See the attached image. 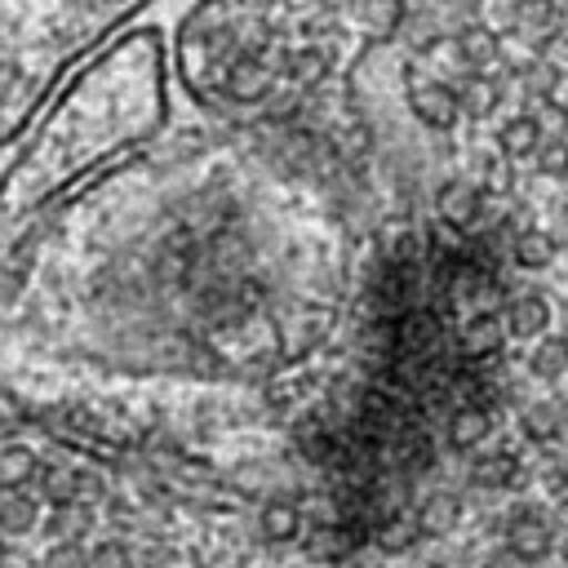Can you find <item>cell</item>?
I'll use <instances>...</instances> for the list:
<instances>
[{"label":"cell","instance_id":"cell-1","mask_svg":"<svg viewBox=\"0 0 568 568\" xmlns=\"http://www.w3.org/2000/svg\"><path fill=\"white\" fill-rule=\"evenodd\" d=\"M404 98H408L413 120L426 124V129H435V133H448V129H457V120H462V98H457V89L444 84V80H430V75H422V71H408V75H404Z\"/></svg>","mask_w":568,"mask_h":568},{"label":"cell","instance_id":"cell-2","mask_svg":"<svg viewBox=\"0 0 568 568\" xmlns=\"http://www.w3.org/2000/svg\"><path fill=\"white\" fill-rule=\"evenodd\" d=\"M506 546L510 555L519 559H546L555 550V528H550V515L541 506H515L506 515Z\"/></svg>","mask_w":568,"mask_h":568},{"label":"cell","instance_id":"cell-3","mask_svg":"<svg viewBox=\"0 0 568 568\" xmlns=\"http://www.w3.org/2000/svg\"><path fill=\"white\" fill-rule=\"evenodd\" d=\"M40 493H44L49 506H58V501H98V497H106V479L89 466H49L40 475Z\"/></svg>","mask_w":568,"mask_h":568},{"label":"cell","instance_id":"cell-4","mask_svg":"<svg viewBox=\"0 0 568 568\" xmlns=\"http://www.w3.org/2000/svg\"><path fill=\"white\" fill-rule=\"evenodd\" d=\"M435 213L444 226L453 231H470L484 213V186L470 182V178H448L439 191H435Z\"/></svg>","mask_w":568,"mask_h":568},{"label":"cell","instance_id":"cell-5","mask_svg":"<svg viewBox=\"0 0 568 568\" xmlns=\"http://www.w3.org/2000/svg\"><path fill=\"white\" fill-rule=\"evenodd\" d=\"M506 315L497 320L493 311H475L466 324H462V333H457V351L466 355V359H488V355H501V342H506Z\"/></svg>","mask_w":568,"mask_h":568},{"label":"cell","instance_id":"cell-6","mask_svg":"<svg viewBox=\"0 0 568 568\" xmlns=\"http://www.w3.org/2000/svg\"><path fill=\"white\" fill-rule=\"evenodd\" d=\"M550 302H546V293H519V297H510V306H506V328H510V337L515 342H537V337H546L550 333Z\"/></svg>","mask_w":568,"mask_h":568},{"label":"cell","instance_id":"cell-7","mask_svg":"<svg viewBox=\"0 0 568 568\" xmlns=\"http://www.w3.org/2000/svg\"><path fill=\"white\" fill-rule=\"evenodd\" d=\"M275 75H280V71H271L257 53H240V58L231 62V71H226V93H231L235 102H257V98H266V93L275 89Z\"/></svg>","mask_w":568,"mask_h":568},{"label":"cell","instance_id":"cell-8","mask_svg":"<svg viewBox=\"0 0 568 568\" xmlns=\"http://www.w3.org/2000/svg\"><path fill=\"white\" fill-rule=\"evenodd\" d=\"M541 138H546V129L537 124V115L532 111H519V115L501 120V129H497V155L501 160H532L537 146H541Z\"/></svg>","mask_w":568,"mask_h":568},{"label":"cell","instance_id":"cell-9","mask_svg":"<svg viewBox=\"0 0 568 568\" xmlns=\"http://www.w3.org/2000/svg\"><path fill=\"white\" fill-rule=\"evenodd\" d=\"M453 49H457V58H462L466 67H488V62H497V53H501V36H497V27H488V22H462L457 36H453Z\"/></svg>","mask_w":568,"mask_h":568},{"label":"cell","instance_id":"cell-10","mask_svg":"<svg viewBox=\"0 0 568 568\" xmlns=\"http://www.w3.org/2000/svg\"><path fill=\"white\" fill-rule=\"evenodd\" d=\"M93 532V510L89 501H58L44 515V537L49 541H84Z\"/></svg>","mask_w":568,"mask_h":568},{"label":"cell","instance_id":"cell-11","mask_svg":"<svg viewBox=\"0 0 568 568\" xmlns=\"http://www.w3.org/2000/svg\"><path fill=\"white\" fill-rule=\"evenodd\" d=\"M488 430H493V417H488L484 404H462V408H453V417H448V444H453L457 453L479 448V444L488 439Z\"/></svg>","mask_w":568,"mask_h":568},{"label":"cell","instance_id":"cell-12","mask_svg":"<svg viewBox=\"0 0 568 568\" xmlns=\"http://www.w3.org/2000/svg\"><path fill=\"white\" fill-rule=\"evenodd\" d=\"M457 98H462V115H470V120H488V115L501 106V84L475 67V71L457 84Z\"/></svg>","mask_w":568,"mask_h":568},{"label":"cell","instance_id":"cell-13","mask_svg":"<svg viewBox=\"0 0 568 568\" xmlns=\"http://www.w3.org/2000/svg\"><path fill=\"white\" fill-rule=\"evenodd\" d=\"M257 532L266 541H297L302 537V510L293 501H284V497H271V501H262Z\"/></svg>","mask_w":568,"mask_h":568},{"label":"cell","instance_id":"cell-14","mask_svg":"<svg viewBox=\"0 0 568 568\" xmlns=\"http://www.w3.org/2000/svg\"><path fill=\"white\" fill-rule=\"evenodd\" d=\"M528 373L537 382H559L568 373V337H555V333L537 337V346L528 355Z\"/></svg>","mask_w":568,"mask_h":568},{"label":"cell","instance_id":"cell-15","mask_svg":"<svg viewBox=\"0 0 568 568\" xmlns=\"http://www.w3.org/2000/svg\"><path fill=\"white\" fill-rule=\"evenodd\" d=\"M404 18H408V0H359V22L377 40L395 36L404 27Z\"/></svg>","mask_w":568,"mask_h":568},{"label":"cell","instance_id":"cell-16","mask_svg":"<svg viewBox=\"0 0 568 568\" xmlns=\"http://www.w3.org/2000/svg\"><path fill=\"white\" fill-rule=\"evenodd\" d=\"M36 519H40L36 501L22 497V488H4V497H0V532L4 537H27V532H36Z\"/></svg>","mask_w":568,"mask_h":568},{"label":"cell","instance_id":"cell-17","mask_svg":"<svg viewBox=\"0 0 568 568\" xmlns=\"http://www.w3.org/2000/svg\"><path fill=\"white\" fill-rule=\"evenodd\" d=\"M510 253H515V262H519L524 271H541V266H550V262H555V235H550V231H541V226L519 231V235H515V244H510Z\"/></svg>","mask_w":568,"mask_h":568},{"label":"cell","instance_id":"cell-18","mask_svg":"<svg viewBox=\"0 0 568 568\" xmlns=\"http://www.w3.org/2000/svg\"><path fill=\"white\" fill-rule=\"evenodd\" d=\"M36 475H40L36 453H31L27 444L9 439V444H4V453H0V484H4V488H27Z\"/></svg>","mask_w":568,"mask_h":568},{"label":"cell","instance_id":"cell-19","mask_svg":"<svg viewBox=\"0 0 568 568\" xmlns=\"http://www.w3.org/2000/svg\"><path fill=\"white\" fill-rule=\"evenodd\" d=\"M457 519H462V501H457L453 493H435V497H426L422 510H417V524H422V532H430V537L453 532Z\"/></svg>","mask_w":568,"mask_h":568},{"label":"cell","instance_id":"cell-20","mask_svg":"<svg viewBox=\"0 0 568 568\" xmlns=\"http://www.w3.org/2000/svg\"><path fill=\"white\" fill-rule=\"evenodd\" d=\"M559 413H555V404H524L519 408V435L528 439V444H550L555 435H559Z\"/></svg>","mask_w":568,"mask_h":568},{"label":"cell","instance_id":"cell-21","mask_svg":"<svg viewBox=\"0 0 568 568\" xmlns=\"http://www.w3.org/2000/svg\"><path fill=\"white\" fill-rule=\"evenodd\" d=\"M470 475L484 488H510L519 479V462H515V453H484V457H475Z\"/></svg>","mask_w":568,"mask_h":568},{"label":"cell","instance_id":"cell-22","mask_svg":"<svg viewBox=\"0 0 568 568\" xmlns=\"http://www.w3.org/2000/svg\"><path fill=\"white\" fill-rule=\"evenodd\" d=\"M537 169L546 173V178H555V182H568V133H559V138H541V146H537Z\"/></svg>","mask_w":568,"mask_h":568},{"label":"cell","instance_id":"cell-23","mask_svg":"<svg viewBox=\"0 0 568 568\" xmlns=\"http://www.w3.org/2000/svg\"><path fill=\"white\" fill-rule=\"evenodd\" d=\"M284 67H288L293 80H320L324 67H328V53H320V49H297V53L284 58Z\"/></svg>","mask_w":568,"mask_h":568},{"label":"cell","instance_id":"cell-24","mask_svg":"<svg viewBox=\"0 0 568 568\" xmlns=\"http://www.w3.org/2000/svg\"><path fill=\"white\" fill-rule=\"evenodd\" d=\"M532 115H537V124L546 129V138L568 133V111H559L555 93H550V98H532Z\"/></svg>","mask_w":568,"mask_h":568},{"label":"cell","instance_id":"cell-25","mask_svg":"<svg viewBox=\"0 0 568 568\" xmlns=\"http://www.w3.org/2000/svg\"><path fill=\"white\" fill-rule=\"evenodd\" d=\"M524 84H528V98H550V93H555V84H559V75H555V67H550V62H532V67H528V75H524Z\"/></svg>","mask_w":568,"mask_h":568},{"label":"cell","instance_id":"cell-26","mask_svg":"<svg viewBox=\"0 0 568 568\" xmlns=\"http://www.w3.org/2000/svg\"><path fill=\"white\" fill-rule=\"evenodd\" d=\"M559 222L568 226V191H564V200H559Z\"/></svg>","mask_w":568,"mask_h":568},{"label":"cell","instance_id":"cell-27","mask_svg":"<svg viewBox=\"0 0 568 568\" xmlns=\"http://www.w3.org/2000/svg\"><path fill=\"white\" fill-rule=\"evenodd\" d=\"M564 559H568V546H564Z\"/></svg>","mask_w":568,"mask_h":568},{"label":"cell","instance_id":"cell-28","mask_svg":"<svg viewBox=\"0 0 568 568\" xmlns=\"http://www.w3.org/2000/svg\"><path fill=\"white\" fill-rule=\"evenodd\" d=\"M564 311H568V297H564Z\"/></svg>","mask_w":568,"mask_h":568}]
</instances>
